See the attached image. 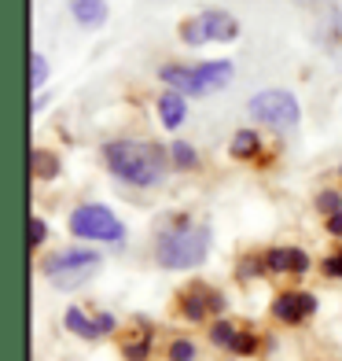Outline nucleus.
Returning a JSON list of instances; mask_svg holds the SVG:
<instances>
[{
	"label": "nucleus",
	"instance_id": "obj_23",
	"mask_svg": "<svg viewBox=\"0 0 342 361\" xmlns=\"http://www.w3.org/2000/svg\"><path fill=\"white\" fill-rule=\"evenodd\" d=\"M232 350H236V354H251V350H254V339H251V336H239Z\"/></svg>",
	"mask_w": 342,
	"mask_h": 361
},
{
	"label": "nucleus",
	"instance_id": "obj_10",
	"mask_svg": "<svg viewBox=\"0 0 342 361\" xmlns=\"http://www.w3.org/2000/svg\"><path fill=\"white\" fill-rule=\"evenodd\" d=\"M184 114H188V104H184L181 92H162L158 96V118L166 129H177L184 122Z\"/></svg>",
	"mask_w": 342,
	"mask_h": 361
},
{
	"label": "nucleus",
	"instance_id": "obj_4",
	"mask_svg": "<svg viewBox=\"0 0 342 361\" xmlns=\"http://www.w3.org/2000/svg\"><path fill=\"white\" fill-rule=\"evenodd\" d=\"M96 269H100V255L96 251H59L44 262V276L63 291L85 284Z\"/></svg>",
	"mask_w": 342,
	"mask_h": 361
},
{
	"label": "nucleus",
	"instance_id": "obj_12",
	"mask_svg": "<svg viewBox=\"0 0 342 361\" xmlns=\"http://www.w3.org/2000/svg\"><path fill=\"white\" fill-rule=\"evenodd\" d=\"M206 306H214V310H217V306H221V299H217V295H210V291H206V284H195V288H191V299H184L188 317H191V321H199Z\"/></svg>",
	"mask_w": 342,
	"mask_h": 361
},
{
	"label": "nucleus",
	"instance_id": "obj_1",
	"mask_svg": "<svg viewBox=\"0 0 342 361\" xmlns=\"http://www.w3.org/2000/svg\"><path fill=\"white\" fill-rule=\"evenodd\" d=\"M107 155V166L118 173L129 185H140V188H151L162 180L166 173V152L158 144H140V140H114L103 147Z\"/></svg>",
	"mask_w": 342,
	"mask_h": 361
},
{
	"label": "nucleus",
	"instance_id": "obj_19",
	"mask_svg": "<svg viewBox=\"0 0 342 361\" xmlns=\"http://www.w3.org/2000/svg\"><path fill=\"white\" fill-rule=\"evenodd\" d=\"M34 173L37 177H56V159L44 155V152H34Z\"/></svg>",
	"mask_w": 342,
	"mask_h": 361
},
{
	"label": "nucleus",
	"instance_id": "obj_3",
	"mask_svg": "<svg viewBox=\"0 0 342 361\" xmlns=\"http://www.w3.org/2000/svg\"><path fill=\"white\" fill-rule=\"evenodd\" d=\"M166 85H173L177 92L188 96H206L214 89H224L232 81V63L217 59V63H199V67H162L158 74Z\"/></svg>",
	"mask_w": 342,
	"mask_h": 361
},
{
	"label": "nucleus",
	"instance_id": "obj_7",
	"mask_svg": "<svg viewBox=\"0 0 342 361\" xmlns=\"http://www.w3.org/2000/svg\"><path fill=\"white\" fill-rule=\"evenodd\" d=\"M239 34V23L228 11H203L195 19L181 23V41L184 44H206V41H232Z\"/></svg>",
	"mask_w": 342,
	"mask_h": 361
},
{
	"label": "nucleus",
	"instance_id": "obj_11",
	"mask_svg": "<svg viewBox=\"0 0 342 361\" xmlns=\"http://www.w3.org/2000/svg\"><path fill=\"white\" fill-rule=\"evenodd\" d=\"M70 11L81 26H103L107 19V0H70Z\"/></svg>",
	"mask_w": 342,
	"mask_h": 361
},
{
	"label": "nucleus",
	"instance_id": "obj_2",
	"mask_svg": "<svg viewBox=\"0 0 342 361\" xmlns=\"http://www.w3.org/2000/svg\"><path fill=\"white\" fill-rule=\"evenodd\" d=\"M155 255L166 269H188L199 266L210 255V228L206 225H181V228H166L155 240Z\"/></svg>",
	"mask_w": 342,
	"mask_h": 361
},
{
	"label": "nucleus",
	"instance_id": "obj_25",
	"mask_svg": "<svg viewBox=\"0 0 342 361\" xmlns=\"http://www.w3.org/2000/svg\"><path fill=\"white\" fill-rule=\"evenodd\" d=\"M96 324H100V332H114V317L110 314H100V317H96Z\"/></svg>",
	"mask_w": 342,
	"mask_h": 361
},
{
	"label": "nucleus",
	"instance_id": "obj_20",
	"mask_svg": "<svg viewBox=\"0 0 342 361\" xmlns=\"http://www.w3.org/2000/svg\"><path fill=\"white\" fill-rule=\"evenodd\" d=\"M170 357H173V361H191V357H195V347H191L188 339H177L173 347H170Z\"/></svg>",
	"mask_w": 342,
	"mask_h": 361
},
{
	"label": "nucleus",
	"instance_id": "obj_13",
	"mask_svg": "<svg viewBox=\"0 0 342 361\" xmlns=\"http://www.w3.org/2000/svg\"><path fill=\"white\" fill-rule=\"evenodd\" d=\"M67 328L74 336H81V339H96V336H100V324L89 321L81 310H67Z\"/></svg>",
	"mask_w": 342,
	"mask_h": 361
},
{
	"label": "nucleus",
	"instance_id": "obj_6",
	"mask_svg": "<svg viewBox=\"0 0 342 361\" xmlns=\"http://www.w3.org/2000/svg\"><path fill=\"white\" fill-rule=\"evenodd\" d=\"M251 114L272 129H291L298 122V100L284 89H265L251 100Z\"/></svg>",
	"mask_w": 342,
	"mask_h": 361
},
{
	"label": "nucleus",
	"instance_id": "obj_24",
	"mask_svg": "<svg viewBox=\"0 0 342 361\" xmlns=\"http://www.w3.org/2000/svg\"><path fill=\"white\" fill-rule=\"evenodd\" d=\"M328 233L331 236H342V214H331L328 218Z\"/></svg>",
	"mask_w": 342,
	"mask_h": 361
},
{
	"label": "nucleus",
	"instance_id": "obj_9",
	"mask_svg": "<svg viewBox=\"0 0 342 361\" xmlns=\"http://www.w3.org/2000/svg\"><path fill=\"white\" fill-rule=\"evenodd\" d=\"M265 269H272V273H305L309 258L298 247H276V251L265 255Z\"/></svg>",
	"mask_w": 342,
	"mask_h": 361
},
{
	"label": "nucleus",
	"instance_id": "obj_14",
	"mask_svg": "<svg viewBox=\"0 0 342 361\" xmlns=\"http://www.w3.org/2000/svg\"><path fill=\"white\" fill-rule=\"evenodd\" d=\"M228 152H232L236 159H247L258 152V133H251V129H239V133L232 137V144H228Z\"/></svg>",
	"mask_w": 342,
	"mask_h": 361
},
{
	"label": "nucleus",
	"instance_id": "obj_5",
	"mask_svg": "<svg viewBox=\"0 0 342 361\" xmlns=\"http://www.w3.org/2000/svg\"><path fill=\"white\" fill-rule=\"evenodd\" d=\"M70 233H74V236H81V240L118 243L125 228H122V221L114 218L107 207H96V203H89V207H77L74 214H70Z\"/></svg>",
	"mask_w": 342,
	"mask_h": 361
},
{
	"label": "nucleus",
	"instance_id": "obj_18",
	"mask_svg": "<svg viewBox=\"0 0 342 361\" xmlns=\"http://www.w3.org/2000/svg\"><path fill=\"white\" fill-rule=\"evenodd\" d=\"M173 162H177L181 170H188V166H195L199 159H195V152H191V147H188L184 140H177V144H173Z\"/></svg>",
	"mask_w": 342,
	"mask_h": 361
},
{
	"label": "nucleus",
	"instance_id": "obj_17",
	"mask_svg": "<svg viewBox=\"0 0 342 361\" xmlns=\"http://www.w3.org/2000/svg\"><path fill=\"white\" fill-rule=\"evenodd\" d=\"M317 207H320L328 218H331V214H342V195H338V192H320V195H317Z\"/></svg>",
	"mask_w": 342,
	"mask_h": 361
},
{
	"label": "nucleus",
	"instance_id": "obj_21",
	"mask_svg": "<svg viewBox=\"0 0 342 361\" xmlns=\"http://www.w3.org/2000/svg\"><path fill=\"white\" fill-rule=\"evenodd\" d=\"M44 236H48V225H44L41 218H34V221H30V247H37Z\"/></svg>",
	"mask_w": 342,
	"mask_h": 361
},
{
	"label": "nucleus",
	"instance_id": "obj_22",
	"mask_svg": "<svg viewBox=\"0 0 342 361\" xmlns=\"http://www.w3.org/2000/svg\"><path fill=\"white\" fill-rule=\"evenodd\" d=\"M324 273H328V276H342V251L324 262Z\"/></svg>",
	"mask_w": 342,
	"mask_h": 361
},
{
	"label": "nucleus",
	"instance_id": "obj_8",
	"mask_svg": "<svg viewBox=\"0 0 342 361\" xmlns=\"http://www.w3.org/2000/svg\"><path fill=\"white\" fill-rule=\"evenodd\" d=\"M313 310H317V299H313V295H305V291H284L280 299L272 302V314L280 321H287V324L305 321Z\"/></svg>",
	"mask_w": 342,
	"mask_h": 361
},
{
	"label": "nucleus",
	"instance_id": "obj_16",
	"mask_svg": "<svg viewBox=\"0 0 342 361\" xmlns=\"http://www.w3.org/2000/svg\"><path fill=\"white\" fill-rule=\"evenodd\" d=\"M44 78H48V63L41 59V52H34V56H30V85L41 89Z\"/></svg>",
	"mask_w": 342,
	"mask_h": 361
},
{
	"label": "nucleus",
	"instance_id": "obj_15",
	"mask_svg": "<svg viewBox=\"0 0 342 361\" xmlns=\"http://www.w3.org/2000/svg\"><path fill=\"white\" fill-rule=\"evenodd\" d=\"M210 336H214V343H221V347H228V350H232L236 339H239V332H236V328L228 324V321H217L214 328H210Z\"/></svg>",
	"mask_w": 342,
	"mask_h": 361
}]
</instances>
